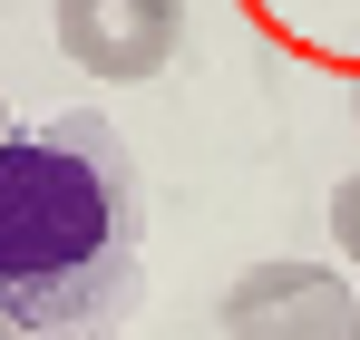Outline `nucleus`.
I'll return each instance as SVG.
<instances>
[{
  "label": "nucleus",
  "instance_id": "obj_7",
  "mask_svg": "<svg viewBox=\"0 0 360 340\" xmlns=\"http://www.w3.org/2000/svg\"><path fill=\"white\" fill-rule=\"evenodd\" d=\"M0 136H10V98H0Z\"/></svg>",
  "mask_w": 360,
  "mask_h": 340
},
{
  "label": "nucleus",
  "instance_id": "obj_4",
  "mask_svg": "<svg viewBox=\"0 0 360 340\" xmlns=\"http://www.w3.org/2000/svg\"><path fill=\"white\" fill-rule=\"evenodd\" d=\"M331 243H341V263H360V175L331 185Z\"/></svg>",
  "mask_w": 360,
  "mask_h": 340
},
{
  "label": "nucleus",
  "instance_id": "obj_3",
  "mask_svg": "<svg viewBox=\"0 0 360 340\" xmlns=\"http://www.w3.org/2000/svg\"><path fill=\"white\" fill-rule=\"evenodd\" d=\"M176 30H185V0H59V49L117 88L156 78L176 58Z\"/></svg>",
  "mask_w": 360,
  "mask_h": 340
},
{
  "label": "nucleus",
  "instance_id": "obj_8",
  "mask_svg": "<svg viewBox=\"0 0 360 340\" xmlns=\"http://www.w3.org/2000/svg\"><path fill=\"white\" fill-rule=\"evenodd\" d=\"M351 117H360V88H351Z\"/></svg>",
  "mask_w": 360,
  "mask_h": 340
},
{
  "label": "nucleus",
  "instance_id": "obj_6",
  "mask_svg": "<svg viewBox=\"0 0 360 340\" xmlns=\"http://www.w3.org/2000/svg\"><path fill=\"white\" fill-rule=\"evenodd\" d=\"M0 340H20V321H10V311H0Z\"/></svg>",
  "mask_w": 360,
  "mask_h": 340
},
{
  "label": "nucleus",
  "instance_id": "obj_2",
  "mask_svg": "<svg viewBox=\"0 0 360 340\" xmlns=\"http://www.w3.org/2000/svg\"><path fill=\"white\" fill-rule=\"evenodd\" d=\"M351 321V282L331 263H253L224 292V340H341Z\"/></svg>",
  "mask_w": 360,
  "mask_h": 340
},
{
  "label": "nucleus",
  "instance_id": "obj_1",
  "mask_svg": "<svg viewBox=\"0 0 360 340\" xmlns=\"http://www.w3.org/2000/svg\"><path fill=\"white\" fill-rule=\"evenodd\" d=\"M136 233V166L108 117L78 107L39 136H0V311L20 340H117L146 301Z\"/></svg>",
  "mask_w": 360,
  "mask_h": 340
},
{
  "label": "nucleus",
  "instance_id": "obj_5",
  "mask_svg": "<svg viewBox=\"0 0 360 340\" xmlns=\"http://www.w3.org/2000/svg\"><path fill=\"white\" fill-rule=\"evenodd\" d=\"M341 340H360V292H351V321H341Z\"/></svg>",
  "mask_w": 360,
  "mask_h": 340
}]
</instances>
